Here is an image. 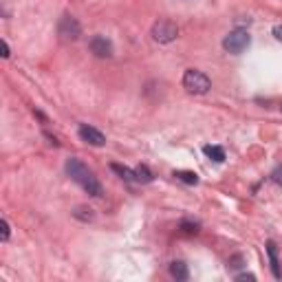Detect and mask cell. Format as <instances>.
I'll use <instances>...</instances> for the list:
<instances>
[{"instance_id":"cell-1","label":"cell","mask_w":282,"mask_h":282,"mask_svg":"<svg viewBox=\"0 0 282 282\" xmlns=\"http://www.w3.org/2000/svg\"><path fill=\"white\" fill-rule=\"evenodd\" d=\"M66 174H69V177L75 181V183L82 185L84 190L91 194V196H102V194H104L102 183L97 181V177H95V174H93L79 159L71 157L69 161H66Z\"/></svg>"},{"instance_id":"cell-2","label":"cell","mask_w":282,"mask_h":282,"mask_svg":"<svg viewBox=\"0 0 282 282\" xmlns=\"http://www.w3.org/2000/svg\"><path fill=\"white\" fill-rule=\"evenodd\" d=\"M183 89L187 93H194V95H205V93L212 89V82L203 71L187 69L185 75H183Z\"/></svg>"},{"instance_id":"cell-3","label":"cell","mask_w":282,"mask_h":282,"mask_svg":"<svg viewBox=\"0 0 282 282\" xmlns=\"http://www.w3.org/2000/svg\"><path fill=\"white\" fill-rule=\"evenodd\" d=\"M249 44H251V36L245 29H234L223 38L225 51L234 53V55H240L245 49H249Z\"/></svg>"},{"instance_id":"cell-4","label":"cell","mask_w":282,"mask_h":282,"mask_svg":"<svg viewBox=\"0 0 282 282\" xmlns=\"http://www.w3.org/2000/svg\"><path fill=\"white\" fill-rule=\"evenodd\" d=\"M179 36V26L172 22V20H159L154 22L152 26V40L159 44H167V42H174Z\"/></svg>"},{"instance_id":"cell-5","label":"cell","mask_w":282,"mask_h":282,"mask_svg":"<svg viewBox=\"0 0 282 282\" xmlns=\"http://www.w3.org/2000/svg\"><path fill=\"white\" fill-rule=\"evenodd\" d=\"M79 33H82V26L73 16H64L60 20V36L66 38V40H77Z\"/></svg>"},{"instance_id":"cell-6","label":"cell","mask_w":282,"mask_h":282,"mask_svg":"<svg viewBox=\"0 0 282 282\" xmlns=\"http://www.w3.org/2000/svg\"><path fill=\"white\" fill-rule=\"evenodd\" d=\"M89 46H91V51L95 53L97 58H110V55H112V44H110V40L106 38V36H99V33L91 38Z\"/></svg>"},{"instance_id":"cell-7","label":"cell","mask_w":282,"mask_h":282,"mask_svg":"<svg viewBox=\"0 0 282 282\" xmlns=\"http://www.w3.org/2000/svg\"><path fill=\"white\" fill-rule=\"evenodd\" d=\"M79 137H82V141H86L89 146H95V148H102L106 144V137L97 128H93V126H89V124L79 126Z\"/></svg>"},{"instance_id":"cell-8","label":"cell","mask_w":282,"mask_h":282,"mask_svg":"<svg viewBox=\"0 0 282 282\" xmlns=\"http://www.w3.org/2000/svg\"><path fill=\"white\" fill-rule=\"evenodd\" d=\"M267 253H269V263H271V271H273V278H282V269H280V260H278V247L273 240L267 243Z\"/></svg>"},{"instance_id":"cell-9","label":"cell","mask_w":282,"mask_h":282,"mask_svg":"<svg viewBox=\"0 0 282 282\" xmlns=\"http://www.w3.org/2000/svg\"><path fill=\"white\" fill-rule=\"evenodd\" d=\"M170 273H172V278H177V280H187V278H190L187 265L181 263V260H174V263L170 265Z\"/></svg>"},{"instance_id":"cell-10","label":"cell","mask_w":282,"mask_h":282,"mask_svg":"<svg viewBox=\"0 0 282 282\" xmlns=\"http://www.w3.org/2000/svg\"><path fill=\"white\" fill-rule=\"evenodd\" d=\"M203 152H205L212 161H216V163H223V161H225V150H223L220 146H205Z\"/></svg>"},{"instance_id":"cell-11","label":"cell","mask_w":282,"mask_h":282,"mask_svg":"<svg viewBox=\"0 0 282 282\" xmlns=\"http://www.w3.org/2000/svg\"><path fill=\"white\" fill-rule=\"evenodd\" d=\"M174 177H177L179 181H183V183H187V185H196L199 183L196 172H190V170H177V172H174Z\"/></svg>"},{"instance_id":"cell-12","label":"cell","mask_w":282,"mask_h":282,"mask_svg":"<svg viewBox=\"0 0 282 282\" xmlns=\"http://www.w3.org/2000/svg\"><path fill=\"white\" fill-rule=\"evenodd\" d=\"M110 167H112V172H117L122 179H126V181H137L135 170H128V167H124V165H119V163H112Z\"/></svg>"},{"instance_id":"cell-13","label":"cell","mask_w":282,"mask_h":282,"mask_svg":"<svg viewBox=\"0 0 282 282\" xmlns=\"http://www.w3.org/2000/svg\"><path fill=\"white\" fill-rule=\"evenodd\" d=\"M135 177H137V181H141V183H150L152 172L148 170V165H137L135 167Z\"/></svg>"},{"instance_id":"cell-14","label":"cell","mask_w":282,"mask_h":282,"mask_svg":"<svg viewBox=\"0 0 282 282\" xmlns=\"http://www.w3.org/2000/svg\"><path fill=\"white\" fill-rule=\"evenodd\" d=\"M179 230L183 232V234H199V223H192V220H181V225H179Z\"/></svg>"},{"instance_id":"cell-15","label":"cell","mask_w":282,"mask_h":282,"mask_svg":"<svg viewBox=\"0 0 282 282\" xmlns=\"http://www.w3.org/2000/svg\"><path fill=\"white\" fill-rule=\"evenodd\" d=\"M73 216H75V218H82V220H91V218H93V210H86V207H77V210L73 212Z\"/></svg>"},{"instance_id":"cell-16","label":"cell","mask_w":282,"mask_h":282,"mask_svg":"<svg viewBox=\"0 0 282 282\" xmlns=\"http://www.w3.org/2000/svg\"><path fill=\"white\" fill-rule=\"evenodd\" d=\"M271 179H273V181H276V183H278V185H282V163H280V165L276 167V170H273V172H271Z\"/></svg>"},{"instance_id":"cell-17","label":"cell","mask_w":282,"mask_h":282,"mask_svg":"<svg viewBox=\"0 0 282 282\" xmlns=\"http://www.w3.org/2000/svg\"><path fill=\"white\" fill-rule=\"evenodd\" d=\"M3 240H9V223H7V220H3Z\"/></svg>"},{"instance_id":"cell-18","label":"cell","mask_w":282,"mask_h":282,"mask_svg":"<svg viewBox=\"0 0 282 282\" xmlns=\"http://www.w3.org/2000/svg\"><path fill=\"white\" fill-rule=\"evenodd\" d=\"M236 280H256V276L253 273H238Z\"/></svg>"},{"instance_id":"cell-19","label":"cell","mask_w":282,"mask_h":282,"mask_svg":"<svg viewBox=\"0 0 282 282\" xmlns=\"http://www.w3.org/2000/svg\"><path fill=\"white\" fill-rule=\"evenodd\" d=\"M273 36H276L278 40H282V24H276V26H273Z\"/></svg>"},{"instance_id":"cell-20","label":"cell","mask_w":282,"mask_h":282,"mask_svg":"<svg viewBox=\"0 0 282 282\" xmlns=\"http://www.w3.org/2000/svg\"><path fill=\"white\" fill-rule=\"evenodd\" d=\"M3 58H9V44H7V40H3Z\"/></svg>"}]
</instances>
